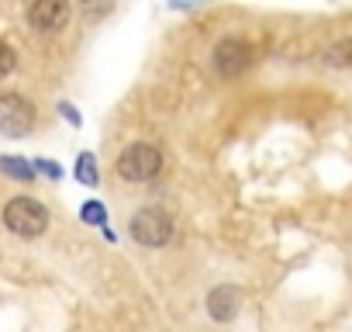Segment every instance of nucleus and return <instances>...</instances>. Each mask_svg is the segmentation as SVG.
<instances>
[{
    "label": "nucleus",
    "mask_w": 352,
    "mask_h": 332,
    "mask_svg": "<svg viewBox=\"0 0 352 332\" xmlns=\"http://www.w3.org/2000/svg\"><path fill=\"white\" fill-rule=\"evenodd\" d=\"M14 66H18V56H14V49H11L8 42H0V80H8V76L14 73Z\"/></svg>",
    "instance_id": "obj_14"
},
{
    "label": "nucleus",
    "mask_w": 352,
    "mask_h": 332,
    "mask_svg": "<svg viewBox=\"0 0 352 332\" xmlns=\"http://www.w3.org/2000/svg\"><path fill=\"white\" fill-rule=\"evenodd\" d=\"M211 63H214V73H218L221 80H235V76H242V73L249 70V63H252V45H249L245 39L228 35V39H221V42L214 45Z\"/></svg>",
    "instance_id": "obj_5"
},
{
    "label": "nucleus",
    "mask_w": 352,
    "mask_h": 332,
    "mask_svg": "<svg viewBox=\"0 0 352 332\" xmlns=\"http://www.w3.org/2000/svg\"><path fill=\"white\" fill-rule=\"evenodd\" d=\"M73 177L83 184V187H100V170H97V156L90 152V149H83L80 156H76V163H73Z\"/></svg>",
    "instance_id": "obj_9"
},
{
    "label": "nucleus",
    "mask_w": 352,
    "mask_h": 332,
    "mask_svg": "<svg viewBox=\"0 0 352 332\" xmlns=\"http://www.w3.org/2000/svg\"><path fill=\"white\" fill-rule=\"evenodd\" d=\"M32 166H35V174H38V177H45V180H56V184L66 177V170H63V166H59L56 159H45V156L32 159Z\"/></svg>",
    "instance_id": "obj_12"
},
{
    "label": "nucleus",
    "mask_w": 352,
    "mask_h": 332,
    "mask_svg": "<svg viewBox=\"0 0 352 332\" xmlns=\"http://www.w3.org/2000/svg\"><path fill=\"white\" fill-rule=\"evenodd\" d=\"M324 63H328V66H352V39L335 42V45L324 52Z\"/></svg>",
    "instance_id": "obj_11"
},
{
    "label": "nucleus",
    "mask_w": 352,
    "mask_h": 332,
    "mask_svg": "<svg viewBox=\"0 0 352 332\" xmlns=\"http://www.w3.org/2000/svg\"><path fill=\"white\" fill-rule=\"evenodd\" d=\"M69 18H73V8L66 4V0H35V4L28 8V25L35 32H45V35L63 32L69 25Z\"/></svg>",
    "instance_id": "obj_6"
},
{
    "label": "nucleus",
    "mask_w": 352,
    "mask_h": 332,
    "mask_svg": "<svg viewBox=\"0 0 352 332\" xmlns=\"http://www.w3.org/2000/svg\"><path fill=\"white\" fill-rule=\"evenodd\" d=\"M128 236L145 249H159L173 239V218L162 208H138L128 218Z\"/></svg>",
    "instance_id": "obj_3"
},
{
    "label": "nucleus",
    "mask_w": 352,
    "mask_h": 332,
    "mask_svg": "<svg viewBox=\"0 0 352 332\" xmlns=\"http://www.w3.org/2000/svg\"><path fill=\"white\" fill-rule=\"evenodd\" d=\"M0 174L11 177V180H18V184H35V180H38L32 159H25V156H11V152H8V156H0Z\"/></svg>",
    "instance_id": "obj_8"
},
{
    "label": "nucleus",
    "mask_w": 352,
    "mask_h": 332,
    "mask_svg": "<svg viewBox=\"0 0 352 332\" xmlns=\"http://www.w3.org/2000/svg\"><path fill=\"white\" fill-rule=\"evenodd\" d=\"M32 128H35V104L18 90L0 94V135L4 138H25Z\"/></svg>",
    "instance_id": "obj_4"
},
{
    "label": "nucleus",
    "mask_w": 352,
    "mask_h": 332,
    "mask_svg": "<svg viewBox=\"0 0 352 332\" xmlns=\"http://www.w3.org/2000/svg\"><path fill=\"white\" fill-rule=\"evenodd\" d=\"M80 222H87V225H94V229H107V208H104L97 198H90V201L80 205Z\"/></svg>",
    "instance_id": "obj_10"
},
{
    "label": "nucleus",
    "mask_w": 352,
    "mask_h": 332,
    "mask_svg": "<svg viewBox=\"0 0 352 332\" xmlns=\"http://www.w3.org/2000/svg\"><path fill=\"white\" fill-rule=\"evenodd\" d=\"M56 111H59V118H63L69 128H83V114L76 111V104H73V101H59V104H56Z\"/></svg>",
    "instance_id": "obj_13"
},
{
    "label": "nucleus",
    "mask_w": 352,
    "mask_h": 332,
    "mask_svg": "<svg viewBox=\"0 0 352 332\" xmlns=\"http://www.w3.org/2000/svg\"><path fill=\"white\" fill-rule=\"evenodd\" d=\"M0 225L18 239H38L49 229V208L38 198H28V194L11 198L4 205V211H0Z\"/></svg>",
    "instance_id": "obj_1"
},
{
    "label": "nucleus",
    "mask_w": 352,
    "mask_h": 332,
    "mask_svg": "<svg viewBox=\"0 0 352 332\" xmlns=\"http://www.w3.org/2000/svg\"><path fill=\"white\" fill-rule=\"evenodd\" d=\"M100 236H104V239H107V242H111V246H114V242H118V236H114V229H100Z\"/></svg>",
    "instance_id": "obj_15"
},
{
    "label": "nucleus",
    "mask_w": 352,
    "mask_h": 332,
    "mask_svg": "<svg viewBox=\"0 0 352 332\" xmlns=\"http://www.w3.org/2000/svg\"><path fill=\"white\" fill-rule=\"evenodd\" d=\"M162 170V152L152 142H128L114 163V174L128 184H148Z\"/></svg>",
    "instance_id": "obj_2"
},
{
    "label": "nucleus",
    "mask_w": 352,
    "mask_h": 332,
    "mask_svg": "<svg viewBox=\"0 0 352 332\" xmlns=\"http://www.w3.org/2000/svg\"><path fill=\"white\" fill-rule=\"evenodd\" d=\"M208 315L214 318V322H221V325H228V322H235L239 318V311H242V291L235 287V284H218V287H211L208 291Z\"/></svg>",
    "instance_id": "obj_7"
}]
</instances>
